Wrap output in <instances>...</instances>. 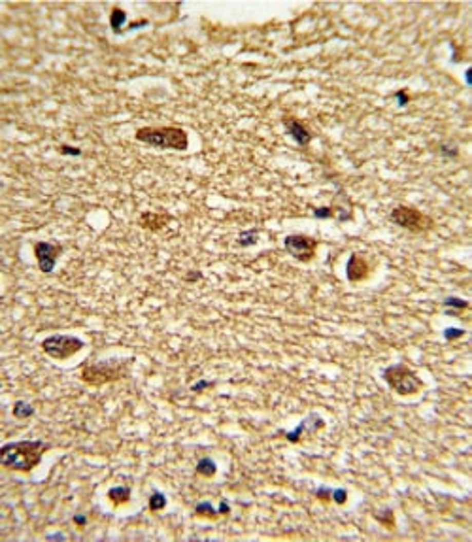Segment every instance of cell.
<instances>
[{
    "mask_svg": "<svg viewBox=\"0 0 472 542\" xmlns=\"http://www.w3.org/2000/svg\"><path fill=\"white\" fill-rule=\"evenodd\" d=\"M440 153H442L444 157H449V159H457V155H459V149L457 147H449L448 144H442L440 146Z\"/></svg>",
    "mask_w": 472,
    "mask_h": 542,
    "instance_id": "obj_27",
    "label": "cell"
},
{
    "mask_svg": "<svg viewBox=\"0 0 472 542\" xmlns=\"http://www.w3.org/2000/svg\"><path fill=\"white\" fill-rule=\"evenodd\" d=\"M370 276V263L361 253H351L348 263H346V278L351 284H359V282L367 280Z\"/></svg>",
    "mask_w": 472,
    "mask_h": 542,
    "instance_id": "obj_10",
    "label": "cell"
},
{
    "mask_svg": "<svg viewBox=\"0 0 472 542\" xmlns=\"http://www.w3.org/2000/svg\"><path fill=\"white\" fill-rule=\"evenodd\" d=\"M42 351L57 361H66L85 348V342L74 334H51L42 340Z\"/></svg>",
    "mask_w": 472,
    "mask_h": 542,
    "instance_id": "obj_6",
    "label": "cell"
},
{
    "mask_svg": "<svg viewBox=\"0 0 472 542\" xmlns=\"http://www.w3.org/2000/svg\"><path fill=\"white\" fill-rule=\"evenodd\" d=\"M51 444L44 440H17L6 442L0 448V465L10 471L30 472L40 465L42 457Z\"/></svg>",
    "mask_w": 472,
    "mask_h": 542,
    "instance_id": "obj_1",
    "label": "cell"
},
{
    "mask_svg": "<svg viewBox=\"0 0 472 542\" xmlns=\"http://www.w3.org/2000/svg\"><path fill=\"white\" fill-rule=\"evenodd\" d=\"M259 240V229H248V231H242L238 234V246L242 248H250V246L257 244Z\"/></svg>",
    "mask_w": 472,
    "mask_h": 542,
    "instance_id": "obj_19",
    "label": "cell"
},
{
    "mask_svg": "<svg viewBox=\"0 0 472 542\" xmlns=\"http://www.w3.org/2000/svg\"><path fill=\"white\" fill-rule=\"evenodd\" d=\"M134 138L157 149L187 152L189 147V134L180 127H140L134 133Z\"/></svg>",
    "mask_w": 472,
    "mask_h": 542,
    "instance_id": "obj_2",
    "label": "cell"
},
{
    "mask_svg": "<svg viewBox=\"0 0 472 542\" xmlns=\"http://www.w3.org/2000/svg\"><path fill=\"white\" fill-rule=\"evenodd\" d=\"M12 412L17 420H29L30 416H34V406L27 401H17L15 404H13Z\"/></svg>",
    "mask_w": 472,
    "mask_h": 542,
    "instance_id": "obj_17",
    "label": "cell"
},
{
    "mask_svg": "<svg viewBox=\"0 0 472 542\" xmlns=\"http://www.w3.org/2000/svg\"><path fill=\"white\" fill-rule=\"evenodd\" d=\"M442 337L446 338L448 342H451V340H457V338L465 337V331H463V329H457V327H448V329H444Z\"/></svg>",
    "mask_w": 472,
    "mask_h": 542,
    "instance_id": "obj_24",
    "label": "cell"
},
{
    "mask_svg": "<svg viewBox=\"0 0 472 542\" xmlns=\"http://www.w3.org/2000/svg\"><path fill=\"white\" fill-rule=\"evenodd\" d=\"M59 153H63V155H72V157H80V155H82V149H80V147H72V146L63 144V146H59Z\"/></svg>",
    "mask_w": 472,
    "mask_h": 542,
    "instance_id": "obj_26",
    "label": "cell"
},
{
    "mask_svg": "<svg viewBox=\"0 0 472 542\" xmlns=\"http://www.w3.org/2000/svg\"><path fill=\"white\" fill-rule=\"evenodd\" d=\"M284 248L295 261L310 263L315 257L319 242L308 234H287L286 240H284Z\"/></svg>",
    "mask_w": 472,
    "mask_h": 542,
    "instance_id": "obj_7",
    "label": "cell"
},
{
    "mask_svg": "<svg viewBox=\"0 0 472 542\" xmlns=\"http://www.w3.org/2000/svg\"><path fill=\"white\" fill-rule=\"evenodd\" d=\"M314 495L317 497V501L321 502H329L332 501V488H327V485H321L317 490H314Z\"/></svg>",
    "mask_w": 472,
    "mask_h": 542,
    "instance_id": "obj_23",
    "label": "cell"
},
{
    "mask_svg": "<svg viewBox=\"0 0 472 542\" xmlns=\"http://www.w3.org/2000/svg\"><path fill=\"white\" fill-rule=\"evenodd\" d=\"M195 469H197L198 476H202V478H214V476H216V472H217L216 461H212L210 457H202V459L197 463V466H195Z\"/></svg>",
    "mask_w": 472,
    "mask_h": 542,
    "instance_id": "obj_16",
    "label": "cell"
},
{
    "mask_svg": "<svg viewBox=\"0 0 472 542\" xmlns=\"http://www.w3.org/2000/svg\"><path fill=\"white\" fill-rule=\"evenodd\" d=\"M164 507H166V497H164V493L153 491L152 495H149V501H147V508L152 512H159V510H164Z\"/></svg>",
    "mask_w": 472,
    "mask_h": 542,
    "instance_id": "obj_22",
    "label": "cell"
},
{
    "mask_svg": "<svg viewBox=\"0 0 472 542\" xmlns=\"http://www.w3.org/2000/svg\"><path fill=\"white\" fill-rule=\"evenodd\" d=\"M47 540H64V535H61V533H57V535H49L47 536Z\"/></svg>",
    "mask_w": 472,
    "mask_h": 542,
    "instance_id": "obj_33",
    "label": "cell"
},
{
    "mask_svg": "<svg viewBox=\"0 0 472 542\" xmlns=\"http://www.w3.org/2000/svg\"><path fill=\"white\" fill-rule=\"evenodd\" d=\"M195 514L200 516V518H208V519H216L219 518V510L216 507H212V502L202 501L195 507Z\"/></svg>",
    "mask_w": 472,
    "mask_h": 542,
    "instance_id": "obj_18",
    "label": "cell"
},
{
    "mask_svg": "<svg viewBox=\"0 0 472 542\" xmlns=\"http://www.w3.org/2000/svg\"><path fill=\"white\" fill-rule=\"evenodd\" d=\"M125 21H127V13L123 12L121 8H114L110 13V27L116 32H121V27L125 25Z\"/></svg>",
    "mask_w": 472,
    "mask_h": 542,
    "instance_id": "obj_21",
    "label": "cell"
},
{
    "mask_svg": "<svg viewBox=\"0 0 472 542\" xmlns=\"http://www.w3.org/2000/svg\"><path fill=\"white\" fill-rule=\"evenodd\" d=\"M200 276H202V274H200V272H195V274H191V276H185V280H187V282L198 280V278H200Z\"/></svg>",
    "mask_w": 472,
    "mask_h": 542,
    "instance_id": "obj_34",
    "label": "cell"
},
{
    "mask_svg": "<svg viewBox=\"0 0 472 542\" xmlns=\"http://www.w3.org/2000/svg\"><path fill=\"white\" fill-rule=\"evenodd\" d=\"M168 221H170V216L168 214H164V212H144V214L138 217L140 227L149 229V231H161Z\"/></svg>",
    "mask_w": 472,
    "mask_h": 542,
    "instance_id": "obj_12",
    "label": "cell"
},
{
    "mask_svg": "<svg viewBox=\"0 0 472 542\" xmlns=\"http://www.w3.org/2000/svg\"><path fill=\"white\" fill-rule=\"evenodd\" d=\"M212 385H214V382H206V380H200L198 384L191 385V391H197V393H198V391H204L206 387H212Z\"/></svg>",
    "mask_w": 472,
    "mask_h": 542,
    "instance_id": "obj_29",
    "label": "cell"
},
{
    "mask_svg": "<svg viewBox=\"0 0 472 542\" xmlns=\"http://www.w3.org/2000/svg\"><path fill=\"white\" fill-rule=\"evenodd\" d=\"M217 510H219V516H227V514H231V507L227 504V501L219 502V508H217Z\"/></svg>",
    "mask_w": 472,
    "mask_h": 542,
    "instance_id": "obj_30",
    "label": "cell"
},
{
    "mask_svg": "<svg viewBox=\"0 0 472 542\" xmlns=\"http://www.w3.org/2000/svg\"><path fill=\"white\" fill-rule=\"evenodd\" d=\"M442 306L444 310H446V314L448 315H459V312H463V310H468V301H465V298H459V297H446L442 301Z\"/></svg>",
    "mask_w": 472,
    "mask_h": 542,
    "instance_id": "obj_15",
    "label": "cell"
},
{
    "mask_svg": "<svg viewBox=\"0 0 472 542\" xmlns=\"http://www.w3.org/2000/svg\"><path fill=\"white\" fill-rule=\"evenodd\" d=\"M130 495L133 491L128 485H116V488H110L108 490V501L114 504V507H123L130 501Z\"/></svg>",
    "mask_w": 472,
    "mask_h": 542,
    "instance_id": "obj_14",
    "label": "cell"
},
{
    "mask_svg": "<svg viewBox=\"0 0 472 542\" xmlns=\"http://www.w3.org/2000/svg\"><path fill=\"white\" fill-rule=\"evenodd\" d=\"M74 524L82 525V527H83V525L87 524V518H85V516H82V514H78V516H74Z\"/></svg>",
    "mask_w": 472,
    "mask_h": 542,
    "instance_id": "obj_31",
    "label": "cell"
},
{
    "mask_svg": "<svg viewBox=\"0 0 472 542\" xmlns=\"http://www.w3.org/2000/svg\"><path fill=\"white\" fill-rule=\"evenodd\" d=\"M63 253V246L53 242H34V257L38 268L44 274H53L57 267V259Z\"/></svg>",
    "mask_w": 472,
    "mask_h": 542,
    "instance_id": "obj_8",
    "label": "cell"
},
{
    "mask_svg": "<svg viewBox=\"0 0 472 542\" xmlns=\"http://www.w3.org/2000/svg\"><path fill=\"white\" fill-rule=\"evenodd\" d=\"M314 216L317 219H338V221H348L351 219V212H346L342 206H321V208H314Z\"/></svg>",
    "mask_w": 472,
    "mask_h": 542,
    "instance_id": "obj_13",
    "label": "cell"
},
{
    "mask_svg": "<svg viewBox=\"0 0 472 542\" xmlns=\"http://www.w3.org/2000/svg\"><path fill=\"white\" fill-rule=\"evenodd\" d=\"M147 21H138V23H133V25H128V29L133 30V29H138V27H146Z\"/></svg>",
    "mask_w": 472,
    "mask_h": 542,
    "instance_id": "obj_32",
    "label": "cell"
},
{
    "mask_svg": "<svg viewBox=\"0 0 472 542\" xmlns=\"http://www.w3.org/2000/svg\"><path fill=\"white\" fill-rule=\"evenodd\" d=\"M389 221L395 223L397 227L404 229V231H410L414 234L427 233L435 227V221H432L431 216H427L425 212L418 210L416 206L408 204H399L395 206L389 214Z\"/></svg>",
    "mask_w": 472,
    "mask_h": 542,
    "instance_id": "obj_5",
    "label": "cell"
},
{
    "mask_svg": "<svg viewBox=\"0 0 472 542\" xmlns=\"http://www.w3.org/2000/svg\"><path fill=\"white\" fill-rule=\"evenodd\" d=\"M382 378L397 395L401 397L416 395V393H420L425 387L423 380L418 376V372L412 370L404 363H393L389 367H385L384 372H382Z\"/></svg>",
    "mask_w": 472,
    "mask_h": 542,
    "instance_id": "obj_4",
    "label": "cell"
},
{
    "mask_svg": "<svg viewBox=\"0 0 472 542\" xmlns=\"http://www.w3.org/2000/svg\"><path fill=\"white\" fill-rule=\"evenodd\" d=\"M323 427H325V420H323L319 414L312 412V414L306 416V418H304V420L300 421L293 431H280V433L289 440V442L297 444V442H300L304 437H312V435H315L317 431H321Z\"/></svg>",
    "mask_w": 472,
    "mask_h": 542,
    "instance_id": "obj_9",
    "label": "cell"
},
{
    "mask_svg": "<svg viewBox=\"0 0 472 542\" xmlns=\"http://www.w3.org/2000/svg\"><path fill=\"white\" fill-rule=\"evenodd\" d=\"M374 518H376L378 524L384 525L385 529H395V512H393L391 508H385V510H382V512H376L374 514Z\"/></svg>",
    "mask_w": 472,
    "mask_h": 542,
    "instance_id": "obj_20",
    "label": "cell"
},
{
    "mask_svg": "<svg viewBox=\"0 0 472 542\" xmlns=\"http://www.w3.org/2000/svg\"><path fill=\"white\" fill-rule=\"evenodd\" d=\"M346 501H348V491H346L344 488L332 490V502H336V504H346Z\"/></svg>",
    "mask_w": 472,
    "mask_h": 542,
    "instance_id": "obj_25",
    "label": "cell"
},
{
    "mask_svg": "<svg viewBox=\"0 0 472 542\" xmlns=\"http://www.w3.org/2000/svg\"><path fill=\"white\" fill-rule=\"evenodd\" d=\"M130 370V363L127 359H108V361H97L85 365L80 372L83 384L100 387L106 384H114L119 380L127 378Z\"/></svg>",
    "mask_w": 472,
    "mask_h": 542,
    "instance_id": "obj_3",
    "label": "cell"
},
{
    "mask_svg": "<svg viewBox=\"0 0 472 542\" xmlns=\"http://www.w3.org/2000/svg\"><path fill=\"white\" fill-rule=\"evenodd\" d=\"M284 127H286L287 134L297 142L298 146H308L312 138H314L312 133H310V128L293 116H284Z\"/></svg>",
    "mask_w": 472,
    "mask_h": 542,
    "instance_id": "obj_11",
    "label": "cell"
},
{
    "mask_svg": "<svg viewBox=\"0 0 472 542\" xmlns=\"http://www.w3.org/2000/svg\"><path fill=\"white\" fill-rule=\"evenodd\" d=\"M395 100H397V104H399V106H406V104H408L410 97H408V93H406V89H401V91H397V93H395Z\"/></svg>",
    "mask_w": 472,
    "mask_h": 542,
    "instance_id": "obj_28",
    "label": "cell"
}]
</instances>
